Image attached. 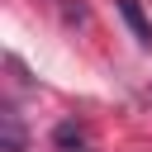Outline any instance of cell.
<instances>
[{
  "mask_svg": "<svg viewBox=\"0 0 152 152\" xmlns=\"http://www.w3.org/2000/svg\"><path fill=\"white\" fill-rule=\"evenodd\" d=\"M0 152H24V124H19L14 104L0 109Z\"/></svg>",
  "mask_w": 152,
  "mask_h": 152,
  "instance_id": "3",
  "label": "cell"
},
{
  "mask_svg": "<svg viewBox=\"0 0 152 152\" xmlns=\"http://www.w3.org/2000/svg\"><path fill=\"white\" fill-rule=\"evenodd\" d=\"M52 147H57V152H95V133H90V124H81V119H62V124L52 128Z\"/></svg>",
  "mask_w": 152,
  "mask_h": 152,
  "instance_id": "1",
  "label": "cell"
},
{
  "mask_svg": "<svg viewBox=\"0 0 152 152\" xmlns=\"http://www.w3.org/2000/svg\"><path fill=\"white\" fill-rule=\"evenodd\" d=\"M114 10L124 14V24H128V33L138 38V48H152V24H147L142 5H138V0H114Z\"/></svg>",
  "mask_w": 152,
  "mask_h": 152,
  "instance_id": "2",
  "label": "cell"
}]
</instances>
